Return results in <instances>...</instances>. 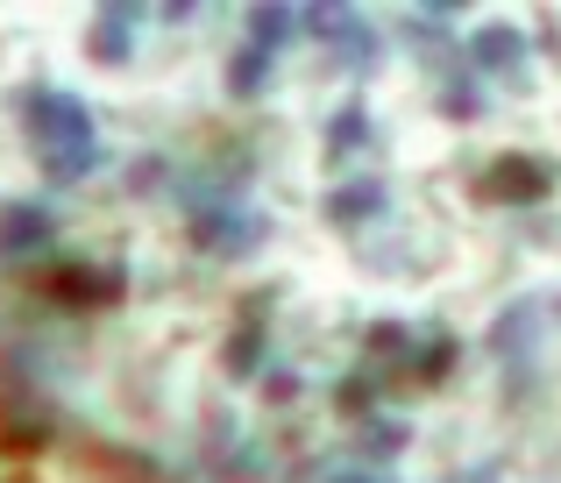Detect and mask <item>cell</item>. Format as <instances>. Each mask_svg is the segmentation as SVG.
Listing matches in <instances>:
<instances>
[{
  "instance_id": "5b68a950",
  "label": "cell",
  "mask_w": 561,
  "mask_h": 483,
  "mask_svg": "<svg viewBox=\"0 0 561 483\" xmlns=\"http://www.w3.org/2000/svg\"><path fill=\"white\" fill-rule=\"evenodd\" d=\"M299 28H313V36H328V43H348V65H356V71H370V65H377V50H383L377 28L363 22L356 8H306V14H299Z\"/></svg>"
},
{
  "instance_id": "44dd1931",
  "label": "cell",
  "mask_w": 561,
  "mask_h": 483,
  "mask_svg": "<svg viewBox=\"0 0 561 483\" xmlns=\"http://www.w3.org/2000/svg\"><path fill=\"white\" fill-rule=\"evenodd\" d=\"M328 483H363V476H328Z\"/></svg>"
},
{
  "instance_id": "d6986e66",
  "label": "cell",
  "mask_w": 561,
  "mask_h": 483,
  "mask_svg": "<svg viewBox=\"0 0 561 483\" xmlns=\"http://www.w3.org/2000/svg\"><path fill=\"white\" fill-rule=\"evenodd\" d=\"M405 448V427H391V419H363V456H398Z\"/></svg>"
},
{
  "instance_id": "7a4b0ae2",
  "label": "cell",
  "mask_w": 561,
  "mask_h": 483,
  "mask_svg": "<svg viewBox=\"0 0 561 483\" xmlns=\"http://www.w3.org/2000/svg\"><path fill=\"white\" fill-rule=\"evenodd\" d=\"M36 291L71 313H100V306H122L128 277L122 271H100V263H43L36 271Z\"/></svg>"
},
{
  "instance_id": "8fae6325",
  "label": "cell",
  "mask_w": 561,
  "mask_h": 483,
  "mask_svg": "<svg viewBox=\"0 0 561 483\" xmlns=\"http://www.w3.org/2000/svg\"><path fill=\"white\" fill-rule=\"evenodd\" d=\"M256 363H263V299H249L242 327L228 334V377H249Z\"/></svg>"
},
{
  "instance_id": "7c38bea8",
  "label": "cell",
  "mask_w": 561,
  "mask_h": 483,
  "mask_svg": "<svg viewBox=\"0 0 561 483\" xmlns=\"http://www.w3.org/2000/svg\"><path fill=\"white\" fill-rule=\"evenodd\" d=\"M291 28H299V14L291 8H271V0H263V8H249V43H256L263 57H277L291 43Z\"/></svg>"
},
{
  "instance_id": "9a60e30c",
  "label": "cell",
  "mask_w": 561,
  "mask_h": 483,
  "mask_svg": "<svg viewBox=\"0 0 561 483\" xmlns=\"http://www.w3.org/2000/svg\"><path fill=\"white\" fill-rule=\"evenodd\" d=\"M448 370H455V334H440V342H426L420 356H412V384H420V391H434Z\"/></svg>"
},
{
  "instance_id": "2e32d148",
  "label": "cell",
  "mask_w": 561,
  "mask_h": 483,
  "mask_svg": "<svg viewBox=\"0 0 561 483\" xmlns=\"http://www.w3.org/2000/svg\"><path fill=\"white\" fill-rule=\"evenodd\" d=\"M370 405H377L370 377H342V384H334V413H342V419H370Z\"/></svg>"
},
{
  "instance_id": "3957f363",
  "label": "cell",
  "mask_w": 561,
  "mask_h": 483,
  "mask_svg": "<svg viewBox=\"0 0 561 483\" xmlns=\"http://www.w3.org/2000/svg\"><path fill=\"white\" fill-rule=\"evenodd\" d=\"M192 242L206 249V256H249V249L263 242V214L249 207H228V199H192Z\"/></svg>"
},
{
  "instance_id": "ba28073f",
  "label": "cell",
  "mask_w": 561,
  "mask_h": 483,
  "mask_svg": "<svg viewBox=\"0 0 561 483\" xmlns=\"http://www.w3.org/2000/svg\"><path fill=\"white\" fill-rule=\"evenodd\" d=\"M57 242V221L43 199H14V207H0V256H28V249Z\"/></svg>"
},
{
  "instance_id": "5bb4252c",
  "label": "cell",
  "mask_w": 561,
  "mask_h": 483,
  "mask_svg": "<svg viewBox=\"0 0 561 483\" xmlns=\"http://www.w3.org/2000/svg\"><path fill=\"white\" fill-rule=\"evenodd\" d=\"M363 142H370V114H363V107H342L328 122V157H334V164H348Z\"/></svg>"
},
{
  "instance_id": "ac0fdd59",
  "label": "cell",
  "mask_w": 561,
  "mask_h": 483,
  "mask_svg": "<svg viewBox=\"0 0 561 483\" xmlns=\"http://www.w3.org/2000/svg\"><path fill=\"white\" fill-rule=\"evenodd\" d=\"M370 356H398V363H405L412 356V327H405V320H377V327H370Z\"/></svg>"
},
{
  "instance_id": "277c9868",
  "label": "cell",
  "mask_w": 561,
  "mask_h": 483,
  "mask_svg": "<svg viewBox=\"0 0 561 483\" xmlns=\"http://www.w3.org/2000/svg\"><path fill=\"white\" fill-rule=\"evenodd\" d=\"M548 193H554L548 164H540V157H526V150L497 157V164L477 179V199H483V207H540Z\"/></svg>"
},
{
  "instance_id": "52a82bcc",
  "label": "cell",
  "mask_w": 561,
  "mask_h": 483,
  "mask_svg": "<svg viewBox=\"0 0 561 483\" xmlns=\"http://www.w3.org/2000/svg\"><path fill=\"white\" fill-rule=\"evenodd\" d=\"M320 214H328L334 228L383 221V214H391V185H383V179H348V185H334V193L320 199Z\"/></svg>"
},
{
  "instance_id": "e0dca14e",
  "label": "cell",
  "mask_w": 561,
  "mask_h": 483,
  "mask_svg": "<svg viewBox=\"0 0 561 483\" xmlns=\"http://www.w3.org/2000/svg\"><path fill=\"white\" fill-rule=\"evenodd\" d=\"M440 114H448V122H477V114H483L477 79H448V93H440Z\"/></svg>"
},
{
  "instance_id": "9c48e42d",
  "label": "cell",
  "mask_w": 561,
  "mask_h": 483,
  "mask_svg": "<svg viewBox=\"0 0 561 483\" xmlns=\"http://www.w3.org/2000/svg\"><path fill=\"white\" fill-rule=\"evenodd\" d=\"M85 57L93 65H128L136 57V8H100L85 28Z\"/></svg>"
},
{
  "instance_id": "ffe728a7",
  "label": "cell",
  "mask_w": 561,
  "mask_h": 483,
  "mask_svg": "<svg viewBox=\"0 0 561 483\" xmlns=\"http://www.w3.org/2000/svg\"><path fill=\"white\" fill-rule=\"evenodd\" d=\"M291 391H299V377H291V370H271V391H263V399H271V405H285Z\"/></svg>"
},
{
  "instance_id": "30bf717a",
  "label": "cell",
  "mask_w": 561,
  "mask_h": 483,
  "mask_svg": "<svg viewBox=\"0 0 561 483\" xmlns=\"http://www.w3.org/2000/svg\"><path fill=\"white\" fill-rule=\"evenodd\" d=\"M50 413H36V405H8V413H0V456H14V462H28V456H43V448H50Z\"/></svg>"
},
{
  "instance_id": "8992f818",
  "label": "cell",
  "mask_w": 561,
  "mask_h": 483,
  "mask_svg": "<svg viewBox=\"0 0 561 483\" xmlns=\"http://www.w3.org/2000/svg\"><path fill=\"white\" fill-rule=\"evenodd\" d=\"M469 65H477V71H491V79L526 85V36H519L512 22L477 28V36H469Z\"/></svg>"
},
{
  "instance_id": "6da1fadb",
  "label": "cell",
  "mask_w": 561,
  "mask_h": 483,
  "mask_svg": "<svg viewBox=\"0 0 561 483\" xmlns=\"http://www.w3.org/2000/svg\"><path fill=\"white\" fill-rule=\"evenodd\" d=\"M22 128L36 142V164L50 185L93 179L100 136H93V114H85L79 93H65V85H22Z\"/></svg>"
},
{
  "instance_id": "4fadbf2b",
  "label": "cell",
  "mask_w": 561,
  "mask_h": 483,
  "mask_svg": "<svg viewBox=\"0 0 561 483\" xmlns=\"http://www.w3.org/2000/svg\"><path fill=\"white\" fill-rule=\"evenodd\" d=\"M271 65H277V57H263L256 43H242V50L228 57V93L234 100H256L263 85H271Z\"/></svg>"
}]
</instances>
